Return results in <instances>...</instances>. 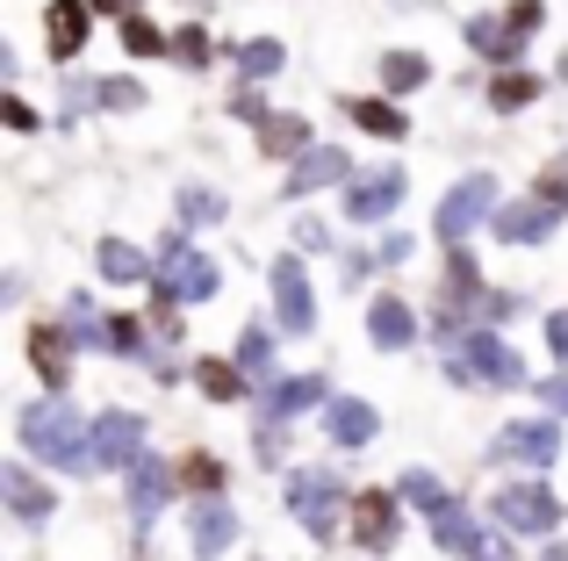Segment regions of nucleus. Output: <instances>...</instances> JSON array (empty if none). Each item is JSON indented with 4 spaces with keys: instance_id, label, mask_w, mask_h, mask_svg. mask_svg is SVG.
Wrapping results in <instances>:
<instances>
[{
    "instance_id": "1",
    "label": "nucleus",
    "mask_w": 568,
    "mask_h": 561,
    "mask_svg": "<svg viewBox=\"0 0 568 561\" xmlns=\"http://www.w3.org/2000/svg\"><path fill=\"white\" fill-rule=\"evenodd\" d=\"M22 447L51 468H87L94 461V439H87V418L58 396V404H29L22 410Z\"/></svg>"
},
{
    "instance_id": "2",
    "label": "nucleus",
    "mask_w": 568,
    "mask_h": 561,
    "mask_svg": "<svg viewBox=\"0 0 568 561\" xmlns=\"http://www.w3.org/2000/svg\"><path fill=\"white\" fill-rule=\"evenodd\" d=\"M216 295V259L187 238H166V259H159V317L173 324V303H209Z\"/></svg>"
},
{
    "instance_id": "3",
    "label": "nucleus",
    "mask_w": 568,
    "mask_h": 561,
    "mask_svg": "<svg viewBox=\"0 0 568 561\" xmlns=\"http://www.w3.org/2000/svg\"><path fill=\"white\" fill-rule=\"evenodd\" d=\"M446 375H454V381H489V389H511V381H526V367H518V353L504 346L497 332H460Z\"/></svg>"
},
{
    "instance_id": "4",
    "label": "nucleus",
    "mask_w": 568,
    "mask_h": 561,
    "mask_svg": "<svg viewBox=\"0 0 568 561\" xmlns=\"http://www.w3.org/2000/svg\"><path fill=\"white\" fill-rule=\"evenodd\" d=\"M288 511H295V519H303L317 540H332L338 519H346V482L324 476V468H295V476H288Z\"/></svg>"
},
{
    "instance_id": "5",
    "label": "nucleus",
    "mask_w": 568,
    "mask_h": 561,
    "mask_svg": "<svg viewBox=\"0 0 568 561\" xmlns=\"http://www.w3.org/2000/svg\"><path fill=\"white\" fill-rule=\"evenodd\" d=\"M483 216H497V181H489V173H468V181H460L454 195L439 202V216H432V231H439V238H446V245L460 253V238H468V231L483 224Z\"/></svg>"
},
{
    "instance_id": "6",
    "label": "nucleus",
    "mask_w": 568,
    "mask_h": 561,
    "mask_svg": "<svg viewBox=\"0 0 568 561\" xmlns=\"http://www.w3.org/2000/svg\"><path fill=\"white\" fill-rule=\"evenodd\" d=\"M497 526L504 533H555L561 526V504L547 482H511V490H497Z\"/></svg>"
},
{
    "instance_id": "7",
    "label": "nucleus",
    "mask_w": 568,
    "mask_h": 561,
    "mask_svg": "<svg viewBox=\"0 0 568 561\" xmlns=\"http://www.w3.org/2000/svg\"><path fill=\"white\" fill-rule=\"evenodd\" d=\"M94 461L101 468H138L144 461V418H138V410H109V418H94Z\"/></svg>"
},
{
    "instance_id": "8",
    "label": "nucleus",
    "mask_w": 568,
    "mask_h": 561,
    "mask_svg": "<svg viewBox=\"0 0 568 561\" xmlns=\"http://www.w3.org/2000/svg\"><path fill=\"white\" fill-rule=\"evenodd\" d=\"M403 195H410V181H403L396 166H375V173H361V187L346 195V216H353V224H382Z\"/></svg>"
},
{
    "instance_id": "9",
    "label": "nucleus",
    "mask_w": 568,
    "mask_h": 561,
    "mask_svg": "<svg viewBox=\"0 0 568 561\" xmlns=\"http://www.w3.org/2000/svg\"><path fill=\"white\" fill-rule=\"evenodd\" d=\"M396 504L403 497L396 490H367V497H353V540L361 548H396Z\"/></svg>"
},
{
    "instance_id": "10",
    "label": "nucleus",
    "mask_w": 568,
    "mask_h": 561,
    "mask_svg": "<svg viewBox=\"0 0 568 561\" xmlns=\"http://www.w3.org/2000/svg\"><path fill=\"white\" fill-rule=\"evenodd\" d=\"M274 309H281V324H288L295 338L317 324V303H310V274L295 267V259H274Z\"/></svg>"
},
{
    "instance_id": "11",
    "label": "nucleus",
    "mask_w": 568,
    "mask_h": 561,
    "mask_svg": "<svg viewBox=\"0 0 568 561\" xmlns=\"http://www.w3.org/2000/svg\"><path fill=\"white\" fill-rule=\"evenodd\" d=\"M504 461H526V468H547L561 453V425L555 418H532V425H511V432L497 439Z\"/></svg>"
},
{
    "instance_id": "12",
    "label": "nucleus",
    "mask_w": 568,
    "mask_h": 561,
    "mask_svg": "<svg viewBox=\"0 0 568 561\" xmlns=\"http://www.w3.org/2000/svg\"><path fill=\"white\" fill-rule=\"evenodd\" d=\"M166 497H173V461H152V453H144V461L130 468V519L152 526Z\"/></svg>"
},
{
    "instance_id": "13",
    "label": "nucleus",
    "mask_w": 568,
    "mask_h": 561,
    "mask_svg": "<svg viewBox=\"0 0 568 561\" xmlns=\"http://www.w3.org/2000/svg\"><path fill=\"white\" fill-rule=\"evenodd\" d=\"M338 181H353V159L332 152V144H317L288 166V195H317V187H338Z\"/></svg>"
},
{
    "instance_id": "14",
    "label": "nucleus",
    "mask_w": 568,
    "mask_h": 561,
    "mask_svg": "<svg viewBox=\"0 0 568 561\" xmlns=\"http://www.w3.org/2000/svg\"><path fill=\"white\" fill-rule=\"evenodd\" d=\"M555 224H561V210H547L540 195H532V202H511V210H497V238H504V245H540Z\"/></svg>"
},
{
    "instance_id": "15",
    "label": "nucleus",
    "mask_w": 568,
    "mask_h": 561,
    "mask_svg": "<svg viewBox=\"0 0 568 561\" xmlns=\"http://www.w3.org/2000/svg\"><path fill=\"white\" fill-rule=\"evenodd\" d=\"M367 338H375L382 353H403L417 338V317L396 303V295H375V303H367Z\"/></svg>"
},
{
    "instance_id": "16",
    "label": "nucleus",
    "mask_w": 568,
    "mask_h": 561,
    "mask_svg": "<svg viewBox=\"0 0 568 561\" xmlns=\"http://www.w3.org/2000/svg\"><path fill=\"white\" fill-rule=\"evenodd\" d=\"M0 497H8V511H14V519H29V526L51 519V490H43L29 468H0Z\"/></svg>"
},
{
    "instance_id": "17",
    "label": "nucleus",
    "mask_w": 568,
    "mask_h": 561,
    "mask_svg": "<svg viewBox=\"0 0 568 561\" xmlns=\"http://www.w3.org/2000/svg\"><path fill=\"white\" fill-rule=\"evenodd\" d=\"M432 540H439L446 554H468V561H483V548H489V533H475V519H468L460 504L432 511Z\"/></svg>"
},
{
    "instance_id": "18",
    "label": "nucleus",
    "mask_w": 568,
    "mask_h": 561,
    "mask_svg": "<svg viewBox=\"0 0 568 561\" xmlns=\"http://www.w3.org/2000/svg\"><path fill=\"white\" fill-rule=\"evenodd\" d=\"M324 432H332L338 447H367V439H375V410H367L361 396H338V404L324 410Z\"/></svg>"
},
{
    "instance_id": "19",
    "label": "nucleus",
    "mask_w": 568,
    "mask_h": 561,
    "mask_svg": "<svg viewBox=\"0 0 568 561\" xmlns=\"http://www.w3.org/2000/svg\"><path fill=\"white\" fill-rule=\"evenodd\" d=\"M29 360H37V375L51 381V389H65V367H72V338L51 332V324H37L29 332Z\"/></svg>"
},
{
    "instance_id": "20",
    "label": "nucleus",
    "mask_w": 568,
    "mask_h": 561,
    "mask_svg": "<svg viewBox=\"0 0 568 561\" xmlns=\"http://www.w3.org/2000/svg\"><path fill=\"white\" fill-rule=\"evenodd\" d=\"M231 540H237V511L231 504H216V497L194 504V554H223Z\"/></svg>"
},
{
    "instance_id": "21",
    "label": "nucleus",
    "mask_w": 568,
    "mask_h": 561,
    "mask_svg": "<svg viewBox=\"0 0 568 561\" xmlns=\"http://www.w3.org/2000/svg\"><path fill=\"white\" fill-rule=\"evenodd\" d=\"M87 14L94 0H51V58H72L87 43Z\"/></svg>"
},
{
    "instance_id": "22",
    "label": "nucleus",
    "mask_w": 568,
    "mask_h": 561,
    "mask_svg": "<svg viewBox=\"0 0 568 561\" xmlns=\"http://www.w3.org/2000/svg\"><path fill=\"white\" fill-rule=\"evenodd\" d=\"M260 144H266V152H274V159H303V152H317V144H310V123H303V115H266V130H260Z\"/></svg>"
},
{
    "instance_id": "23",
    "label": "nucleus",
    "mask_w": 568,
    "mask_h": 561,
    "mask_svg": "<svg viewBox=\"0 0 568 561\" xmlns=\"http://www.w3.org/2000/svg\"><path fill=\"white\" fill-rule=\"evenodd\" d=\"M281 65H288V51H281L274 37H252V43H237V72H245L252 86H260V80H274Z\"/></svg>"
},
{
    "instance_id": "24",
    "label": "nucleus",
    "mask_w": 568,
    "mask_h": 561,
    "mask_svg": "<svg viewBox=\"0 0 568 561\" xmlns=\"http://www.w3.org/2000/svg\"><path fill=\"white\" fill-rule=\"evenodd\" d=\"M94 267L109 274V280H144V274H152V267H144V253H138V245H123V238H109V245H101V253H94Z\"/></svg>"
},
{
    "instance_id": "25",
    "label": "nucleus",
    "mask_w": 568,
    "mask_h": 561,
    "mask_svg": "<svg viewBox=\"0 0 568 561\" xmlns=\"http://www.w3.org/2000/svg\"><path fill=\"white\" fill-rule=\"evenodd\" d=\"M65 338H80V346H109V324L94 317L87 295H65Z\"/></svg>"
},
{
    "instance_id": "26",
    "label": "nucleus",
    "mask_w": 568,
    "mask_h": 561,
    "mask_svg": "<svg viewBox=\"0 0 568 561\" xmlns=\"http://www.w3.org/2000/svg\"><path fill=\"white\" fill-rule=\"evenodd\" d=\"M396 497H403V504H417L425 519H432V511H446V504H454V497L439 490V476H425V468H410V476L396 482Z\"/></svg>"
},
{
    "instance_id": "27",
    "label": "nucleus",
    "mask_w": 568,
    "mask_h": 561,
    "mask_svg": "<svg viewBox=\"0 0 568 561\" xmlns=\"http://www.w3.org/2000/svg\"><path fill=\"white\" fill-rule=\"evenodd\" d=\"M346 115L361 130H375V137H403V130H410V123H403V109H388V101H346Z\"/></svg>"
},
{
    "instance_id": "28",
    "label": "nucleus",
    "mask_w": 568,
    "mask_h": 561,
    "mask_svg": "<svg viewBox=\"0 0 568 561\" xmlns=\"http://www.w3.org/2000/svg\"><path fill=\"white\" fill-rule=\"evenodd\" d=\"M382 80L396 86V94H410V86H425V80H432V65H425L417 51H388V58H382Z\"/></svg>"
},
{
    "instance_id": "29",
    "label": "nucleus",
    "mask_w": 568,
    "mask_h": 561,
    "mask_svg": "<svg viewBox=\"0 0 568 561\" xmlns=\"http://www.w3.org/2000/svg\"><path fill=\"white\" fill-rule=\"evenodd\" d=\"M194 381H202V396H216V404H237V396H245V375L223 367V360H202V367H194Z\"/></svg>"
},
{
    "instance_id": "30",
    "label": "nucleus",
    "mask_w": 568,
    "mask_h": 561,
    "mask_svg": "<svg viewBox=\"0 0 568 561\" xmlns=\"http://www.w3.org/2000/svg\"><path fill=\"white\" fill-rule=\"evenodd\" d=\"M468 43H475V51H489V58H518V51H526V43L511 37V22H489V14H483V22H468Z\"/></svg>"
},
{
    "instance_id": "31",
    "label": "nucleus",
    "mask_w": 568,
    "mask_h": 561,
    "mask_svg": "<svg viewBox=\"0 0 568 561\" xmlns=\"http://www.w3.org/2000/svg\"><path fill=\"white\" fill-rule=\"evenodd\" d=\"M237 375H245V381L274 375V338H266V332H245V346H237Z\"/></svg>"
},
{
    "instance_id": "32",
    "label": "nucleus",
    "mask_w": 568,
    "mask_h": 561,
    "mask_svg": "<svg viewBox=\"0 0 568 561\" xmlns=\"http://www.w3.org/2000/svg\"><path fill=\"white\" fill-rule=\"evenodd\" d=\"M324 396V381L317 375H303V381H288V389H274V404H266V418H295V410H310Z\"/></svg>"
},
{
    "instance_id": "33",
    "label": "nucleus",
    "mask_w": 568,
    "mask_h": 561,
    "mask_svg": "<svg viewBox=\"0 0 568 561\" xmlns=\"http://www.w3.org/2000/svg\"><path fill=\"white\" fill-rule=\"evenodd\" d=\"M532 94H540V80H526V72H504V80L489 86V101H497V109H526Z\"/></svg>"
},
{
    "instance_id": "34",
    "label": "nucleus",
    "mask_w": 568,
    "mask_h": 561,
    "mask_svg": "<svg viewBox=\"0 0 568 561\" xmlns=\"http://www.w3.org/2000/svg\"><path fill=\"white\" fill-rule=\"evenodd\" d=\"M123 51L130 58H159V51H166V37H159V29L138 14V22H123Z\"/></svg>"
},
{
    "instance_id": "35",
    "label": "nucleus",
    "mask_w": 568,
    "mask_h": 561,
    "mask_svg": "<svg viewBox=\"0 0 568 561\" xmlns=\"http://www.w3.org/2000/svg\"><path fill=\"white\" fill-rule=\"evenodd\" d=\"M181 216H187V224H216L223 195H209V187H181Z\"/></svg>"
},
{
    "instance_id": "36",
    "label": "nucleus",
    "mask_w": 568,
    "mask_h": 561,
    "mask_svg": "<svg viewBox=\"0 0 568 561\" xmlns=\"http://www.w3.org/2000/svg\"><path fill=\"white\" fill-rule=\"evenodd\" d=\"M540 202H547V210H568V152L540 173Z\"/></svg>"
},
{
    "instance_id": "37",
    "label": "nucleus",
    "mask_w": 568,
    "mask_h": 561,
    "mask_svg": "<svg viewBox=\"0 0 568 561\" xmlns=\"http://www.w3.org/2000/svg\"><path fill=\"white\" fill-rule=\"evenodd\" d=\"M181 476L194 482V490H216V482H223V461H216V453H187Z\"/></svg>"
},
{
    "instance_id": "38",
    "label": "nucleus",
    "mask_w": 568,
    "mask_h": 561,
    "mask_svg": "<svg viewBox=\"0 0 568 561\" xmlns=\"http://www.w3.org/2000/svg\"><path fill=\"white\" fill-rule=\"evenodd\" d=\"M504 22H511V37H518V43H526V37H532V29H540V22H547V0H518V8H511V14H504Z\"/></svg>"
},
{
    "instance_id": "39",
    "label": "nucleus",
    "mask_w": 568,
    "mask_h": 561,
    "mask_svg": "<svg viewBox=\"0 0 568 561\" xmlns=\"http://www.w3.org/2000/svg\"><path fill=\"white\" fill-rule=\"evenodd\" d=\"M396 259H410V231H388L375 245V267H396Z\"/></svg>"
},
{
    "instance_id": "40",
    "label": "nucleus",
    "mask_w": 568,
    "mask_h": 561,
    "mask_svg": "<svg viewBox=\"0 0 568 561\" xmlns=\"http://www.w3.org/2000/svg\"><path fill=\"white\" fill-rule=\"evenodd\" d=\"M173 51H181V65H202V58H209V37H202V29H181V37H173Z\"/></svg>"
},
{
    "instance_id": "41",
    "label": "nucleus",
    "mask_w": 568,
    "mask_h": 561,
    "mask_svg": "<svg viewBox=\"0 0 568 561\" xmlns=\"http://www.w3.org/2000/svg\"><path fill=\"white\" fill-rule=\"evenodd\" d=\"M101 101H109V109H138V80H109V86H101Z\"/></svg>"
},
{
    "instance_id": "42",
    "label": "nucleus",
    "mask_w": 568,
    "mask_h": 561,
    "mask_svg": "<svg viewBox=\"0 0 568 561\" xmlns=\"http://www.w3.org/2000/svg\"><path fill=\"white\" fill-rule=\"evenodd\" d=\"M0 115H8V130H37V109H29V101H0Z\"/></svg>"
},
{
    "instance_id": "43",
    "label": "nucleus",
    "mask_w": 568,
    "mask_h": 561,
    "mask_svg": "<svg viewBox=\"0 0 568 561\" xmlns=\"http://www.w3.org/2000/svg\"><path fill=\"white\" fill-rule=\"evenodd\" d=\"M109 353H138V324H130V317L109 324Z\"/></svg>"
},
{
    "instance_id": "44",
    "label": "nucleus",
    "mask_w": 568,
    "mask_h": 561,
    "mask_svg": "<svg viewBox=\"0 0 568 561\" xmlns=\"http://www.w3.org/2000/svg\"><path fill=\"white\" fill-rule=\"evenodd\" d=\"M540 396H547V410H555V418H568V375H555Z\"/></svg>"
},
{
    "instance_id": "45",
    "label": "nucleus",
    "mask_w": 568,
    "mask_h": 561,
    "mask_svg": "<svg viewBox=\"0 0 568 561\" xmlns=\"http://www.w3.org/2000/svg\"><path fill=\"white\" fill-rule=\"evenodd\" d=\"M547 346H555L561 360H568V317H547Z\"/></svg>"
},
{
    "instance_id": "46",
    "label": "nucleus",
    "mask_w": 568,
    "mask_h": 561,
    "mask_svg": "<svg viewBox=\"0 0 568 561\" xmlns=\"http://www.w3.org/2000/svg\"><path fill=\"white\" fill-rule=\"evenodd\" d=\"M94 14H123V22H138V0H94Z\"/></svg>"
},
{
    "instance_id": "47",
    "label": "nucleus",
    "mask_w": 568,
    "mask_h": 561,
    "mask_svg": "<svg viewBox=\"0 0 568 561\" xmlns=\"http://www.w3.org/2000/svg\"><path fill=\"white\" fill-rule=\"evenodd\" d=\"M547 561H568V554H547Z\"/></svg>"
}]
</instances>
